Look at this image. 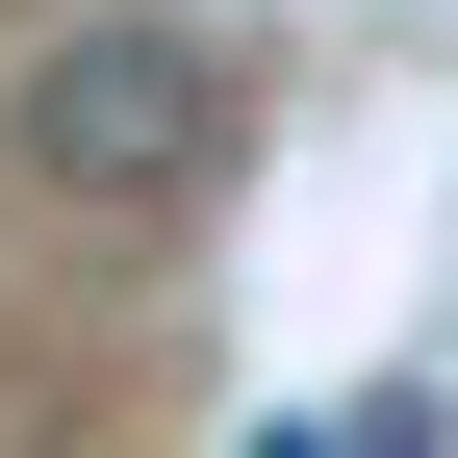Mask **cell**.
<instances>
[{
	"label": "cell",
	"instance_id": "6da1fadb",
	"mask_svg": "<svg viewBox=\"0 0 458 458\" xmlns=\"http://www.w3.org/2000/svg\"><path fill=\"white\" fill-rule=\"evenodd\" d=\"M0 153H26L77 229H179L229 179V51L204 26H51L26 77H0Z\"/></svg>",
	"mask_w": 458,
	"mask_h": 458
},
{
	"label": "cell",
	"instance_id": "7a4b0ae2",
	"mask_svg": "<svg viewBox=\"0 0 458 458\" xmlns=\"http://www.w3.org/2000/svg\"><path fill=\"white\" fill-rule=\"evenodd\" d=\"M229 458H357V433H306V408H280V433H229Z\"/></svg>",
	"mask_w": 458,
	"mask_h": 458
}]
</instances>
